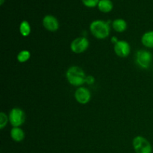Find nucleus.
I'll return each instance as SVG.
<instances>
[{"label": "nucleus", "instance_id": "obj_1", "mask_svg": "<svg viewBox=\"0 0 153 153\" xmlns=\"http://www.w3.org/2000/svg\"><path fill=\"white\" fill-rule=\"evenodd\" d=\"M66 76L70 85L73 86H81L86 82V77L85 72L82 68L76 66L70 67L67 70Z\"/></svg>", "mask_w": 153, "mask_h": 153}, {"label": "nucleus", "instance_id": "obj_2", "mask_svg": "<svg viewBox=\"0 0 153 153\" xmlns=\"http://www.w3.org/2000/svg\"><path fill=\"white\" fill-rule=\"evenodd\" d=\"M90 30L93 35L97 39H105L110 34V26L103 20H94L90 25Z\"/></svg>", "mask_w": 153, "mask_h": 153}, {"label": "nucleus", "instance_id": "obj_3", "mask_svg": "<svg viewBox=\"0 0 153 153\" xmlns=\"http://www.w3.org/2000/svg\"><path fill=\"white\" fill-rule=\"evenodd\" d=\"M133 147L136 153H152V147L149 141L142 136L135 137L133 140Z\"/></svg>", "mask_w": 153, "mask_h": 153}, {"label": "nucleus", "instance_id": "obj_4", "mask_svg": "<svg viewBox=\"0 0 153 153\" xmlns=\"http://www.w3.org/2000/svg\"><path fill=\"white\" fill-rule=\"evenodd\" d=\"M153 56L150 52L146 50H139L136 53V62L139 67L143 69H148L152 62Z\"/></svg>", "mask_w": 153, "mask_h": 153}, {"label": "nucleus", "instance_id": "obj_5", "mask_svg": "<svg viewBox=\"0 0 153 153\" xmlns=\"http://www.w3.org/2000/svg\"><path fill=\"white\" fill-rule=\"evenodd\" d=\"M25 115L23 111L19 108H13L9 114V121L13 127H19L25 122Z\"/></svg>", "mask_w": 153, "mask_h": 153}, {"label": "nucleus", "instance_id": "obj_6", "mask_svg": "<svg viewBox=\"0 0 153 153\" xmlns=\"http://www.w3.org/2000/svg\"><path fill=\"white\" fill-rule=\"evenodd\" d=\"M89 46V41L85 37H80L76 38L70 45L71 50L74 53L80 54L87 50Z\"/></svg>", "mask_w": 153, "mask_h": 153}, {"label": "nucleus", "instance_id": "obj_7", "mask_svg": "<svg viewBox=\"0 0 153 153\" xmlns=\"http://www.w3.org/2000/svg\"><path fill=\"white\" fill-rule=\"evenodd\" d=\"M114 52L120 58H126L130 53V46L125 40H118L114 45Z\"/></svg>", "mask_w": 153, "mask_h": 153}, {"label": "nucleus", "instance_id": "obj_8", "mask_svg": "<svg viewBox=\"0 0 153 153\" xmlns=\"http://www.w3.org/2000/svg\"><path fill=\"white\" fill-rule=\"evenodd\" d=\"M91 92L89 90L84 87L78 88L75 93V98L80 104H87L91 100Z\"/></svg>", "mask_w": 153, "mask_h": 153}, {"label": "nucleus", "instance_id": "obj_9", "mask_svg": "<svg viewBox=\"0 0 153 153\" xmlns=\"http://www.w3.org/2000/svg\"><path fill=\"white\" fill-rule=\"evenodd\" d=\"M43 25L49 31H56L59 28V22L52 15H46L43 19Z\"/></svg>", "mask_w": 153, "mask_h": 153}, {"label": "nucleus", "instance_id": "obj_10", "mask_svg": "<svg viewBox=\"0 0 153 153\" xmlns=\"http://www.w3.org/2000/svg\"><path fill=\"white\" fill-rule=\"evenodd\" d=\"M10 137L14 141L20 142L25 137V133L22 131V129H21L19 127H13L10 130Z\"/></svg>", "mask_w": 153, "mask_h": 153}, {"label": "nucleus", "instance_id": "obj_11", "mask_svg": "<svg viewBox=\"0 0 153 153\" xmlns=\"http://www.w3.org/2000/svg\"><path fill=\"white\" fill-rule=\"evenodd\" d=\"M114 4L111 0H100L98 8L102 13H108L113 9Z\"/></svg>", "mask_w": 153, "mask_h": 153}, {"label": "nucleus", "instance_id": "obj_12", "mask_svg": "<svg viewBox=\"0 0 153 153\" xmlns=\"http://www.w3.org/2000/svg\"><path fill=\"white\" fill-rule=\"evenodd\" d=\"M141 42L144 46L147 48H153V31L145 33L141 37Z\"/></svg>", "mask_w": 153, "mask_h": 153}, {"label": "nucleus", "instance_id": "obj_13", "mask_svg": "<svg viewBox=\"0 0 153 153\" xmlns=\"http://www.w3.org/2000/svg\"><path fill=\"white\" fill-rule=\"evenodd\" d=\"M112 25L114 29L117 32H123L127 28L126 22L123 19H117L114 20Z\"/></svg>", "mask_w": 153, "mask_h": 153}, {"label": "nucleus", "instance_id": "obj_14", "mask_svg": "<svg viewBox=\"0 0 153 153\" xmlns=\"http://www.w3.org/2000/svg\"><path fill=\"white\" fill-rule=\"evenodd\" d=\"M19 31L23 37H27L31 33V26L28 21H22L19 25Z\"/></svg>", "mask_w": 153, "mask_h": 153}, {"label": "nucleus", "instance_id": "obj_15", "mask_svg": "<svg viewBox=\"0 0 153 153\" xmlns=\"http://www.w3.org/2000/svg\"><path fill=\"white\" fill-rule=\"evenodd\" d=\"M31 57V54L30 52L28 50H22L17 55V60L19 62L24 63L26 62Z\"/></svg>", "mask_w": 153, "mask_h": 153}, {"label": "nucleus", "instance_id": "obj_16", "mask_svg": "<svg viewBox=\"0 0 153 153\" xmlns=\"http://www.w3.org/2000/svg\"><path fill=\"white\" fill-rule=\"evenodd\" d=\"M84 5L88 7H94L98 6L100 0H82Z\"/></svg>", "mask_w": 153, "mask_h": 153}, {"label": "nucleus", "instance_id": "obj_17", "mask_svg": "<svg viewBox=\"0 0 153 153\" xmlns=\"http://www.w3.org/2000/svg\"><path fill=\"white\" fill-rule=\"evenodd\" d=\"M7 120L9 119H7V115L4 112H1L0 113V128L1 129L4 128V127L7 125Z\"/></svg>", "mask_w": 153, "mask_h": 153}, {"label": "nucleus", "instance_id": "obj_18", "mask_svg": "<svg viewBox=\"0 0 153 153\" xmlns=\"http://www.w3.org/2000/svg\"><path fill=\"white\" fill-rule=\"evenodd\" d=\"M94 81H95V79H94V78L93 77V76H87L86 77V82L88 84H89V85H92L93 83L94 82Z\"/></svg>", "mask_w": 153, "mask_h": 153}, {"label": "nucleus", "instance_id": "obj_19", "mask_svg": "<svg viewBox=\"0 0 153 153\" xmlns=\"http://www.w3.org/2000/svg\"><path fill=\"white\" fill-rule=\"evenodd\" d=\"M4 0H0V4H1V5H2V4H4Z\"/></svg>", "mask_w": 153, "mask_h": 153}]
</instances>
